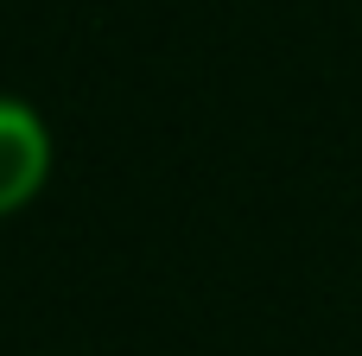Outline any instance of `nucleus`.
Instances as JSON below:
<instances>
[{
    "label": "nucleus",
    "mask_w": 362,
    "mask_h": 356,
    "mask_svg": "<svg viewBox=\"0 0 362 356\" xmlns=\"http://www.w3.org/2000/svg\"><path fill=\"white\" fill-rule=\"evenodd\" d=\"M45 178H51V127L25 102L0 96V217L25 210L45 191Z\"/></svg>",
    "instance_id": "1"
}]
</instances>
